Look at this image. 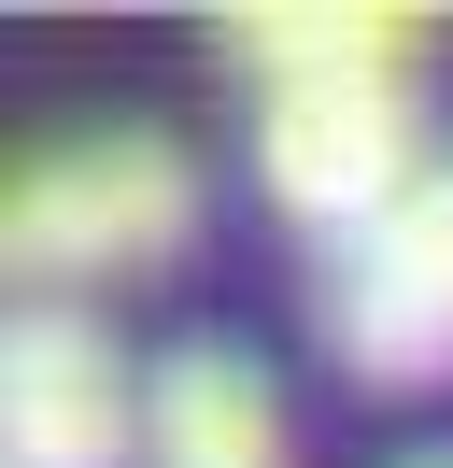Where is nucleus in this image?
<instances>
[{"label":"nucleus","mask_w":453,"mask_h":468,"mask_svg":"<svg viewBox=\"0 0 453 468\" xmlns=\"http://www.w3.org/2000/svg\"><path fill=\"white\" fill-rule=\"evenodd\" d=\"M255 171H269V199L298 228L368 241L425 199V114H411V86H269Z\"/></svg>","instance_id":"f257e3e1"},{"label":"nucleus","mask_w":453,"mask_h":468,"mask_svg":"<svg viewBox=\"0 0 453 468\" xmlns=\"http://www.w3.org/2000/svg\"><path fill=\"white\" fill-rule=\"evenodd\" d=\"M0 241H15L28 284H113V270L170 256L184 241V156L170 143H57L15 171V213H0Z\"/></svg>","instance_id":"f03ea898"},{"label":"nucleus","mask_w":453,"mask_h":468,"mask_svg":"<svg viewBox=\"0 0 453 468\" xmlns=\"http://www.w3.org/2000/svg\"><path fill=\"white\" fill-rule=\"evenodd\" d=\"M128 440H142V383L113 369V341L28 298L0 341V468H113Z\"/></svg>","instance_id":"7ed1b4c3"},{"label":"nucleus","mask_w":453,"mask_h":468,"mask_svg":"<svg viewBox=\"0 0 453 468\" xmlns=\"http://www.w3.org/2000/svg\"><path fill=\"white\" fill-rule=\"evenodd\" d=\"M326 341H340L354 383H439L453 369V298L411 270L396 228H368V241H340V270H326Z\"/></svg>","instance_id":"20e7f679"},{"label":"nucleus","mask_w":453,"mask_h":468,"mask_svg":"<svg viewBox=\"0 0 453 468\" xmlns=\"http://www.w3.org/2000/svg\"><path fill=\"white\" fill-rule=\"evenodd\" d=\"M142 454L156 468H283V398L269 369H241V355H156V383H142Z\"/></svg>","instance_id":"39448f33"},{"label":"nucleus","mask_w":453,"mask_h":468,"mask_svg":"<svg viewBox=\"0 0 453 468\" xmlns=\"http://www.w3.org/2000/svg\"><path fill=\"white\" fill-rule=\"evenodd\" d=\"M226 58H255V86H411L425 29L368 0H283V15H226Z\"/></svg>","instance_id":"423d86ee"},{"label":"nucleus","mask_w":453,"mask_h":468,"mask_svg":"<svg viewBox=\"0 0 453 468\" xmlns=\"http://www.w3.org/2000/svg\"><path fill=\"white\" fill-rule=\"evenodd\" d=\"M396 241H411V270H425V284L453 298V171H425V199L396 213Z\"/></svg>","instance_id":"0eeeda50"},{"label":"nucleus","mask_w":453,"mask_h":468,"mask_svg":"<svg viewBox=\"0 0 453 468\" xmlns=\"http://www.w3.org/2000/svg\"><path fill=\"white\" fill-rule=\"evenodd\" d=\"M411 468H453V454H411Z\"/></svg>","instance_id":"6e6552de"}]
</instances>
